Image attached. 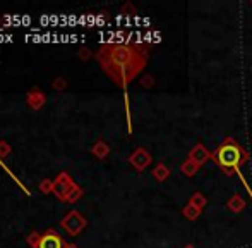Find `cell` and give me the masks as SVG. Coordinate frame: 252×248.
Returning a JSON list of instances; mask_svg holds the SVG:
<instances>
[{
    "label": "cell",
    "mask_w": 252,
    "mask_h": 248,
    "mask_svg": "<svg viewBox=\"0 0 252 248\" xmlns=\"http://www.w3.org/2000/svg\"><path fill=\"white\" fill-rule=\"evenodd\" d=\"M96 59L106 76L126 88L146 66L148 50L141 45L106 43L96 52Z\"/></svg>",
    "instance_id": "1"
},
{
    "label": "cell",
    "mask_w": 252,
    "mask_h": 248,
    "mask_svg": "<svg viewBox=\"0 0 252 248\" xmlns=\"http://www.w3.org/2000/svg\"><path fill=\"white\" fill-rule=\"evenodd\" d=\"M215 159L218 162L220 169H221L225 174H233V172H239V169L244 165V162L249 159V154L237 143L233 138H225L221 145L218 147V150L215 152Z\"/></svg>",
    "instance_id": "2"
},
{
    "label": "cell",
    "mask_w": 252,
    "mask_h": 248,
    "mask_svg": "<svg viewBox=\"0 0 252 248\" xmlns=\"http://www.w3.org/2000/svg\"><path fill=\"white\" fill-rule=\"evenodd\" d=\"M74 183L72 179H70V176L67 174V172H60L59 176H57V179H53V191L52 193L55 195L59 200H67V197H69V193L74 190Z\"/></svg>",
    "instance_id": "3"
},
{
    "label": "cell",
    "mask_w": 252,
    "mask_h": 248,
    "mask_svg": "<svg viewBox=\"0 0 252 248\" xmlns=\"http://www.w3.org/2000/svg\"><path fill=\"white\" fill-rule=\"evenodd\" d=\"M84 226H86V221H84L83 215H81L79 212H76V210H70L62 221V228L65 229L70 236L79 235V233L84 229Z\"/></svg>",
    "instance_id": "4"
},
{
    "label": "cell",
    "mask_w": 252,
    "mask_h": 248,
    "mask_svg": "<svg viewBox=\"0 0 252 248\" xmlns=\"http://www.w3.org/2000/svg\"><path fill=\"white\" fill-rule=\"evenodd\" d=\"M40 248H63V242L55 231H48L41 235Z\"/></svg>",
    "instance_id": "5"
},
{
    "label": "cell",
    "mask_w": 252,
    "mask_h": 248,
    "mask_svg": "<svg viewBox=\"0 0 252 248\" xmlns=\"http://www.w3.org/2000/svg\"><path fill=\"white\" fill-rule=\"evenodd\" d=\"M26 104L30 105L31 109H34V111H38V109L43 107L45 104V93L40 90H31L30 93H28L26 97Z\"/></svg>",
    "instance_id": "6"
},
{
    "label": "cell",
    "mask_w": 252,
    "mask_h": 248,
    "mask_svg": "<svg viewBox=\"0 0 252 248\" xmlns=\"http://www.w3.org/2000/svg\"><path fill=\"white\" fill-rule=\"evenodd\" d=\"M130 162H132L137 171H143V169L150 164V155H148L146 150H143V148H137L132 157H130Z\"/></svg>",
    "instance_id": "7"
},
{
    "label": "cell",
    "mask_w": 252,
    "mask_h": 248,
    "mask_svg": "<svg viewBox=\"0 0 252 248\" xmlns=\"http://www.w3.org/2000/svg\"><path fill=\"white\" fill-rule=\"evenodd\" d=\"M93 154L96 155L98 159H105L106 155H108V147H106L103 141H98V143H94V147H93Z\"/></svg>",
    "instance_id": "8"
},
{
    "label": "cell",
    "mask_w": 252,
    "mask_h": 248,
    "mask_svg": "<svg viewBox=\"0 0 252 248\" xmlns=\"http://www.w3.org/2000/svg\"><path fill=\"white\" fill-rule=\"evenodd\" d=\"M81 197H83V190H81L79 186H74V190L69 193V197H67L65 202H69V204H74V202L79 200Z\"/></svg>",
    "instance_id": "9"
},
{
    "label": "cell",
    "mask_w": 252,
    "mask_h": 248,
    "mask_svg": "<svg viewBox=\"0 0 252 248\" xmlns=\"http://www.w3.org/2000/svg\"><path fill=\"white\" fill-rule=\"evenodd\" d=\"M40 242H41V235L40 233H31L30 238H28V243H30L33 248H40Z\"/></svg>",
    "instance_id": "10"
},
{
    "label": "cell",
    "mask_w": 252,
    "mask_h": 248,
    "mask_svg": "<svg viewBox=\"0 0 252 248\" xmlns=\"http://www.w3.org/2000/svg\"><path fill=\"white\" fill-rule=\"evenodd\" d=\"M40 190L43 191V193H52V191H53V181H52V179H43V181L40 183Z\"/></svg>",
    "instance_id": "11"
},
{
    "label": "cell",
    "mask_w": 252,
    "mask_h": 248,
    "mask_svg": "<svg viewBox=\"0 0 252 248\" xmlns=\"http://www.w3.org/2000/svg\"><path fill=\"white\" fill-rule=\"evenodd\" d=\"M153 174H155L156 178H158V181H163V179L166 178V174H168V171L165 169V165L159 164V165H158V169H156V171L153 172Z\"/></svg>",
    "instance_id": "12"
},
{
    "label": "cell",
    "mask_w": 252,
    "mask_h": 248,
    "mask_svg": "<svg viewBox=\"0 0 252 248\" xmlns=\"http://www.w3.org/2000/svg\"><path fill=\"white\" fill-rule=\"evenodd\" d=\"M65 86H67V81L63 80V78H57V80L53 81V88H55V90L62 91V90H65Z\"/></svg>",
    "instance_id": "13"
},
{
    "label": "cell",
    "mask_w": 252,
    "mask_h": 248,
    "mask_svg": "<svg viewBox=\"0 0 252 248\" xmlns=\"http://www.w3.org/2000/svg\"><path fill=\"white\" fill-rule=\"evenodd\" d=\"M10 152V145L7 141H0V159H3Z\"/></svg>",
    "instance_id": "14"
},
{
    "label": "cell",
    "mask_w": 252,
    "mask_h": 248,
    "mask_svg": "<svg viewBox=\"0 0 252 248\" xmlns=\"http://www.w3.org/2000/svg\"><path fill=\"white\" fill-rule=\"evenodd\" d=\"M77 55H79V57L81 59H83V61H88V59H90V50H88V48H81V50H79V54H77Z\"/></svg>",
    "instance_id": "15"
},
{
    "label": "cell",
    "mask_w": 252,
    "mask_h": 248,
    "mask_svg": "<svg viewBox=\"0 0 252 248\" xmlns=\"http://www.w3.org/2000/svg\"><path fill=\"white\" fill-rule=\"evenodd\" d=\"M63 248H77L76 245H63Z\"/></svg>",
    "instance_id": "16"
}]
</instances>
